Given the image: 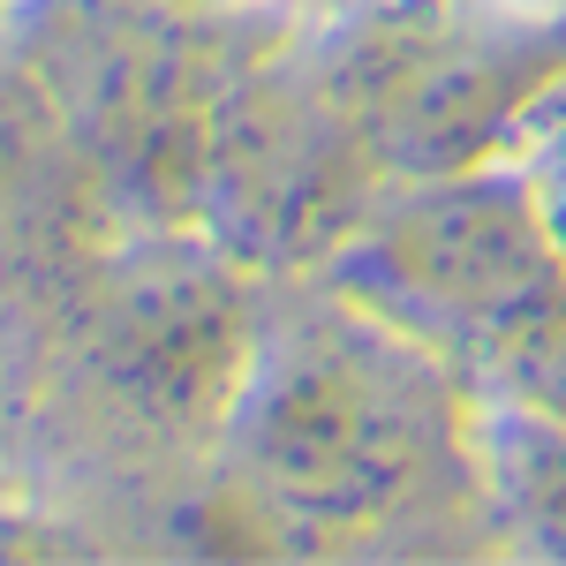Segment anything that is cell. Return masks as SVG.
Returning a JSON list of instances; mask_svg holds the SVG:
<instances>
[{
    "mask_svg": "<svg viewBox=\"0 0 566 566\" xmlns=\"http://www.w3.org/2000/svg\"><path fill=\"white\" fill-rule=\"evenodd\" d=\"M250 355L258 340L234 272L189 250L114 264L91 303V370L159 423L234 416Z\"/></svg>",
    "mask_w": 566,
    "mask_h": 566,
    "instance_id": "4",
    "label": "cell"
},
{
    "mask_svg": "<svg viewBox=\"0 0 566 566\" xmlns=\"http://www.w3.org/2000/svg\"><path fill=\"white\" fill-rule=\"evenodd\" d=\"M566 45L469 15H378L333 45L325 106L386 175H461L522 122L544 91H559Z\"/></svg>",
    "mask_w": 566,
    "mask_h": 566,
    "instance_id": "3",
    "label": "cell"
},
{
    "mask_svg": "<svg viewBox=\"0 0 566 566\" xmlns=\"http://www.w3.org/2000/svg\"><path fill=\"white\" fill-rule=\"evenodd\" d=\"M234 431L272 514L378 528L431 506L461 469V370L340 287V310L258 340Z\"/></svg>",
    "mask_w": 566,
    "mask_h": 566,
    "instance_id": "1",
    "label": "cell"
},
{
    "mask_svg": "<svg viewBox=\"0 0 566 566\" xmlns=\"http://www.w3.org/2000/svg\"><path fill=\"white\" fill-rule=\"evenodd\" d=\"M536 197L552 205V219H559V234H566V76H559V114H552V159H544V181H536Z\"/></svg>",
    "mask_w": 566,
    "mask_h": 566,
    "instance_id": "5",
    "label": "cell"
},
{
    "mask_svg": "<svg viewBox=\"0 0 566 566\" xmlns=\"http://www.w3.org/2000/svg\"><path fill=\"white\" fill-rule=\"evenodd\" d=\"M340 287L566 431V234L522 175H423L340 242Z\"/></svg>",
    "mask_w": 566,
    "mask_h": 566,
    "instance_id": "2",
    "label": "cell"
}]
</instances>
